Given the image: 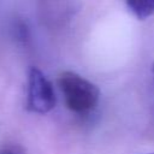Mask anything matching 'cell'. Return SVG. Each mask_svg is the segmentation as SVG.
Masks as SVG:
<instances>
[{
	"label": "cell",
	"instance_id": "1",
	"mask_svg": "<svg viewBox=\"0 0 154 154\" xmlns=\"http://www.w3.org/2000/svg\"><path fill=\"white\" fill-rule=\"evenodd\" d=\"M59 87L67 108L77 114L90 113L99 102L100 89L73 71L60 73Z\"/></svg>",
	"mask_w": 154,
	"mask_h": 154
},
{
	"label": "cell",
	"instance_id": "5",
	"mask_svg": "<svg viewBox=\"0 0 154 154\" xmlns=\"http://www.w3.org/2000/svg\"><path fill=\"white\" fill-rule=\"evenodd\" d=\"M0 154H26V150L20 144L11 143V144L2 146L0 148Z\"/></svg>",
	"mask_w": 154,
	"mask_h": 154
},
{
	"label": "cell",
	"instance_id": "6",
	"mask_svg": "<svg viewBox=\"0 0 154 154\" xmlns=\"http://www.w3.org/2000/svg\"><path fill=\"white\" fill-rule=\"evenodd\" d=\"M153 75H154V65H153Z\"/></svg>",
	"mask_w": 154,
	"mask_h": 154
},
{
	"label": "cell",
	"instance_id": "4",
	"mask_svg": "<svg viewBox=\"0 0 154 154\" xmlns=\"http://www.w3.org/2000/svg\"><path fill=\"white\" fill-rule=\"evenodd\" d=\"M14 35H16L17 40L20 42H26L29 40V29H28V25L25 24V22H23V20L16 22Z\"/></svg>",
	"mask_w": 154,
	"mask_h": 154
},
{
	"label": "cell",
	"instance_id": "2",
	"mask_svg": "<svg viewBox=\"0 0 154 154\" xmlns=\"http://www.w3.org/2000/svg\"><path fill=\"white\" fill-rule=\"evenodd\" d=\"M29 88L26 108L34 113L45 114L51 112L57 102L54 89L49 79L37 67L29 70Z\"/></svg>",
	"mask_w": 154,
	"mask_h": 154
},
{
	"label": "cell",
	"instance_id": "7",
	"mask_svg": "<svg viewBox=\"0 0 154 154\" xmlns=\"http://www.w3.org/2000/svg\"><path fill=\"white\" fill-rule=\"evenodd\" d=\"M153 154H154V153H153Z\"/></svg>",
	"mask_w": 154,
	"mask_h": 154
},
{
	"label": "cell",
	"instance_id": "3",
	"mask_svg": "<svg viewBox=\"0 0 154 154\" xmlns=\"http://www.w3.org/2000/svg\"><path fill=\"white\" fill-rule=\"evenodd\" d=\"M126 5L138 19H146L154 14V0H126Z\"/></svg>",
	"mask_w": 154,
	"mask_h": 154
}]
</instances>
